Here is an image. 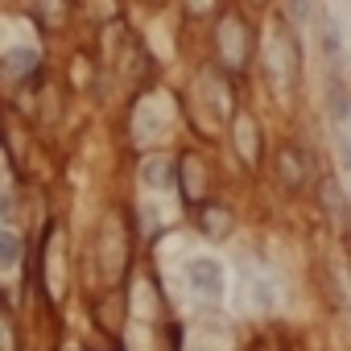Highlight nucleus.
<instances>
[{
    "mask_svg": "<svg viewBox=\"0 0 351 351\" xmlns=\"http://www.w3.org/2000/svg\"><path fill=\"white\" fill-rule=\"evenodd\" d=\"M182 173H186L182 195H186L191 203H199V195H203V169H199V157H186V161H182Z\"/></svg>",
    "mask_w": 351,
    "mask_h": 351,
    "instance_id": "nucleus-4",
    "label": "nucleus"
},
{
    "mask_svg": "<svg viewBox=\"0 0 351 351\" xmlns=\"http://www.w3.org/2000/svg\"><path fill=\"white\" fill-rule=\"evenodd\" d=\"M5 66H9L13 79H25L29 71H38V54L34 50H9L5 54Z\"/></svg>",
    "mask_w": 351,
    "mask_h": 351,
    "instance_id": "nucleus-3",
    "label": "nucleus"
},
{
    "mask_svg": "<svg viewBox=\"0 0 351 351\" xmlns=\"http://www.w3.org/2000/svg\"><path fill=\"white\" fill-rule=\"evenodd\" d=\"M0 240H5V269H13V265H17V252H21V244H17V232L9 228L5 236H0Z\"/></svg>",
    "mask_w": 351,
    "mask_h": 351,
    "instance_id": "nucleus-6",
    "label": "nucleus"
},
{
    "mask_svg": "<svg viewBox=\"0 0 351 351\" xmlns=\"http://www.w3.org/2000/svg\"><path fill=\"white\" fill-rule=\"evenodd\" d=\"M186 285H191L199 298L215 302V298L223 293V265H219V261H211V256L191 261V265H186Z\"/></svg>",
    "mask_w": 351,
    "mask_h": 351,
    "instance_id": "nucleus-1",
    "label": "nucleus"
},
{
    "mask_svg": "<svg viewBox=\"0 0 351 351\" xmlns=\"http://www.w3.org/2000/svg\"><path fill=\"white\" fill-rule=\"evenodd\" d=\"M141 178H145L149 186H157V191H165V186L173 182V165H169L165 157H153V161H145V169H141Z\"/></svg>",
    "mask_w": 351,
    "mask_h": 351,
    "instance_id": "nucleus-2",
    "label": "nucleus"
},
{
    "mask_svg": "<svg viewBox=\"0 0 351 351\" xmlns=\"http://www.w3.org/2000/svg\"><path fill=\"white\" fill-rule=\"evenodd\" d=\"M203 223H207V236H223V232H228V215H223L219 207H207V211H203Z\"/></svg>",
    "mask_w": 351,
    "mask_h": 351,
    "instance_id": "nucleus-5",
    "label": "nucleus"
}]
</instances>
